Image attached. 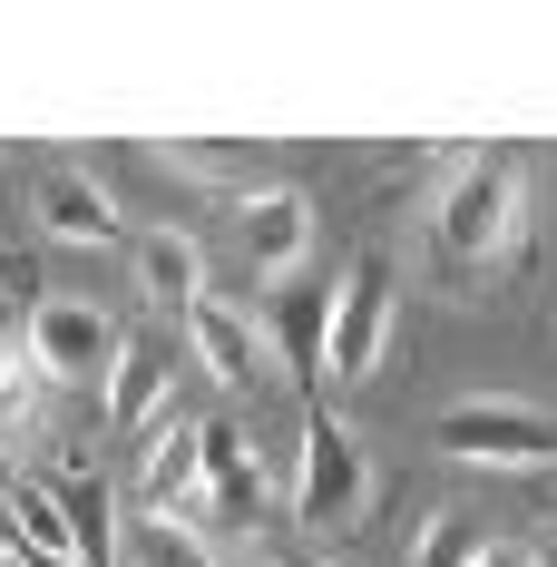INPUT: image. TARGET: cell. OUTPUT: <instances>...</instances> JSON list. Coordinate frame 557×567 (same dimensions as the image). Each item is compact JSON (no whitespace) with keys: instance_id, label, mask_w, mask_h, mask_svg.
<instances>
[{"instance_id":"obj_22","label":"cell","mask_w":557,"mask_h":567,"mask_svg":"<svg viewBox=\"0 0 557 567\" xmlns=\"http://www.w3.org/2000/svg\"><path fill=\"white\" fill-rule=\"evenodd\" d=\"M0 548H10V528H0Z\"/></svg>"},{"instance_id":"obj_14","label":"cell","mask_w":557,"mask_h":567,"mask_svg":"<svg viewBox=\"0 0 557 567\" xmlns=\"http://www.w3.org/2000/svg\"><path fill=\"white\" fill-rule=\"evenodd\" d=\"M137 293H147L157 313H186V303L206 293V255H196L186 226H147L137 235Z\"/></svg>"},{"instance_id":"obj_4","label":"cell","mask_w":557,"mask_h":567,"mask_svg":"<svg viewBox=\"0 0 557 567\" xmlns=\"http://www.w3.org/2000/svg\"><path fill=\"white\" fill-rule=\"evenodd\" d=\"M20 342L40 362V382H109V362H117V323L99 303H79V293H40Z\"/></svg>"},{"instance_id":"obj_5","label":"cell","mask_w":557,"mask_h":567,"mask_svg":"<svg viewBox=\"0 0 557 567\" xmlns=\"http://www.w3.org/2000/svg\"><path fill=\"white\" fill-rule=\"evenodd\" d=\"M391 342V255H362L333 284V342H323V382H372Z\"/></svg>"},{"instance_id":"obj_10","label":"cell","mask_w":557,"mask_h":567,"mask_svg":"<svg viewBox=\"0 0 557 567\" xmlns=\"http://www.w3.org/2000/svg\"><path fill=\"white\" fill-rule=\"evenodd\" d=\"M40 226H50L59 245H117L127 216H117V196L89 167H59V176H40Z\"/></svg>"},{"instance_id":"obj_19","label":"cell","mask_w":557,"mask_h":567,"mask_svg":"<svg viewBox=\"0 0 557 567\" xmlns=\"http://www.w3.org/2000/svg\"><path fill=\"white\" fill-rule=\"evenodd\" d=\"M470 567H528V548H479Z\"/></svg>"},{"instance_id":"obj_20","label":"cell","mask_w":557,"mask_h":567,"mask_svg":"<svg viewBox=\"0 0 557 567\" xmlns=\"http://www.w3.org/2000/svg\"><path fill=\"white\" fill-rule=\"evenodd\" d=\"M528 567H557V538H548V548H528Z\"/></svg>"},{"instance_id":"obj_3","label":"cell","mask_w":557,"mask_h":567,"mask_svg":"<svg viewBox=\"0 0 557 567\" xmlns=\"http://www.w3.org/2000/svg\"><path fill=\"white\" fill-rule=\"evenodd\" d=\"M293 509H303V528H323V538H342L352 518L372 509V460H362V441L342 431L333 411H313V421H303V470H293Z\"/></svg>"},{"instance_id":"obj_12","label":"cell","mask_w":557,"mask_h":567,"mask_svg":"<svg viewBox=\"0 0 557 567\" xmlns=\"http://www.w3.org/2000/svg\"><path fill=\"white\" fill-rule=\"evenodd\" d=\"M50 489H59V518H69V558L79 567H117V538H127L117 489L99 480V470H69V480H50Z\"/></svg>"},{"instance_id":"obj_23","label":"cell","mask_w":557,"mask_h":567,"mask_svg":"<svg viewBox=\"0 0 557 567\" xmlns=\"http://www.w3.org/2000/svg\"><path fill=\"white\" fill-rule=\"evenodd\" d=\"M255 567H275V558H255Z\"/></svg>"},{"instance_id":"obj_21","label":"cell","mask_w":557,"mask_h":567,"mask_svg":"<svg viewBox=\"0 0 557 567\" xmlns=\"http://www.w3.org/2000/svg\"><path fill=\"white\" fill-rule=\"evenodd\" d=\"M0 567H30V558H20V548H0Z\"/></svg>"},{"instance_id":"obj_1","label":"cell","mask_w":557,"mask_h":567,"mask_svg":"<svg viewBox=\"0 0 557 567\" xmlns=\"http://www.w3.org/2000/svg\"><path fill=\"white\" fill-rule=\"evenodd\" d=\"M518 226H528V186L499 157H479L470 176L441 186V255L450 265H499V255H518Z\"/></svg>"},{"instance_id":"obj_2","label":"cell","mask_w":557,"mask_h":567,"mask_svg":"<svg viewBox=\"0 0 557 567\" xmlns=\"http://www.w3.org/2000/svg\"><path fill=\"white\" fill-rule=\"evenodd\" d=\"M441 460H470V470H557V421L538 401H460L441 411Z\"/></svg>"},{"instance_id":"obj_15","label":"cell","mask_w":557,"mask_h":567,"mask_svg":"<svg viewBox=\"0 0 557 567\" xmlns=\"http://www.w3.org/2000/svg\"><path fill=\"white\" fill-rule=\"evenodd\" d=\"M117 567H216V548H206L196 518L137 509V518H127V538H117Z\"/></svg>"},{"instance_id":"obj_13","label":"cell","mask_w":557,"mask_h":567,"mask_svg":"<svg viewBox=\"0 0 557 567\" xmlns=\"http://www.w3.org/2000/svg\"><path fill=\"white\" fill-rule=\"evenodd\" d=\"M196 470H206V421H167L157 441H147V460H137V499L147 509H196Z\"/></svg>"},{"instance_id":"obj_11","label":"cell","mask_w":557,"mask_h":567,"mask_svg":"<svg viewBox=\"0 0 557 567\" xmlns=\"http://www.w3.org/2000/svg\"><path fill=\"white\" fill-rule=\"evenodd\" d=\"M176 382V342L167 333H117V362H109V421L117 431H137Z\"/></svg>"},{"instance_id":"obj_9","label":"cell","mask_w":557,"mask_h":567,"mask_svg":"<svg viewBox=\"0 0 557 567\" xmlns=\"http://www.w3.org/2000/svg\"><path fill=\"white\" fill-rule=\"evenodd\" d=\"M303 245H313V206L293 186H245V265H265L283 284L303 265Z\"/></svg>"},{"instance_id":"obj_18","label":"cell","mask_w":557,"mask_h":567,"mask_svg":"<svg viewBox=\"0 0 557 567\" xmlns=\"http://www.w3.org/2000/svg\"><path fill=\"white\" fill-rule=\"evenodd\" d=\"M479 548H489V538H479L470 518L450 509V518H431V528H421V548H411V567H470Z\"/></svg>"},{"instance_id":"obj_6","label":"cell","mask_w":557,"mask_h":567,"mask_svg":"<svg viewBox=\"0 0 557 567\" xmlns=\"http://www.w3.org/2000/svg\"><path fill=\"white\" fill-rule=\"evenodd\" d=\"M196 528L206 518H235V528H265L275 518V480H265V460L235 441V421H206V470H196Z\"/></svg>"},{"instance_id":"obj_7","label":"cell","mask_w":557,"mask_h":567,"mask_svg":"<svg viewBox=\"0 0 557 567\" xmlns=\"http://www.w3.org/2000/svg\"><path fill=\"white\" fill-rule=\"evenodd\" d=\"M255 333H265V352H275V362L303 382V392H313V382H323V342H333V284L283 275V284H275V303L255 313Z\"/></svg>"},{"instance_id":"obj_8","label":"cell","mask_w":557,"mask_h":567,"mask_svg":"<svg viewBox=\"0 0 557 567\" xmlns=\"http://www.w3.org/2000/svg\"><path fill=\"white\" fill-rule=\"evenodd\" d=\"M186 342H196V362H206L216 382H235V392H255V382L275 372V352H265V333H255V313H235V303H216V293L186 303Z\"/></svg>"},{"instance_id":"obj_16","label":"cell","mask_w":557,"mask_h":567,"mask_svg":"<svg viewBox=\"0 0 557 567\" xmlns=\"http://www.w3.org/2000/svg\"><path fill=\"white\" fill-rule=\"evenodd\" d=\"M0 499H10V548H20V558H69V518H59L50 480H20V489H0Z\"/></svg>"},{"instance_id":"obj_17","label":"cell","mask_w":557,"mask_h":567,"mask_svg":"<svg viewBox=\"0 0 557 567\" xmlns=\"http://www.w3.org/2000/svg\"><path fill=\"white\" fill-rule=\"evenodd\" d=\"M30 411H40V362H30L20 333H0V441H20Z\"/></svg>"}]
</instances>
